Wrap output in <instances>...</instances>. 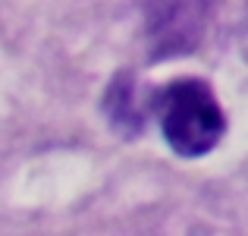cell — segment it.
Returning <instances> with one entry per match:
<instances>
[{
  "label": "cell",
  "mask_w": 248,
  "mask_h": 236,
  "mask_svg": "<svg viewBox=\"0 0 248 236\" xmlns=\"http://www.w3.org/2000/svg\"><path fill=\"white\" fill-rule=\"evenodd\" d=\"M164 142L179 157H201L217 148L226 133V117L204 79H176L151 101Z\"/></svg>",
  "instance_id": "1"
},
{
  "label": "cell",
  "mask_w": 248,
  "mask_h": 236,
  "mask_svg": "<svg viewBox=\"0 0 248 236\" xmlns=\"http://www.w3.org/2000/svg\"><path fill=\"white\" fill-rule=\"evenodd\" d=\"M204 32V0H154L148 16V35L154 57L186 54Z\"/></svg>",
  "instance_id": "2"
},
{
  "label": "cell",
  "mask_w": 248,
  "mask_h": 236,
  "mask_svg": "<svg viewBox=\"0 0 248 236\" xmlns=\"http://www.w3.org/2000/svg\"><path fill=\"white\" fill-rule=\"evenodd\" d=\"M151 101L154 98L141 95V85L132 73H116L110 79L107 91H104V114H107V123L120 135L135 139L148 123Z\"/></svg>",
  "instance_id": "3"
}]
</instances>
